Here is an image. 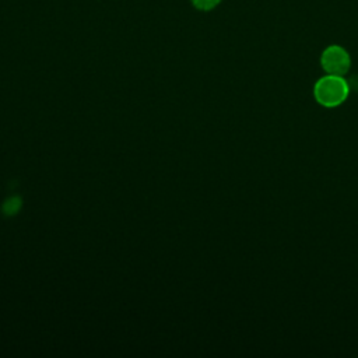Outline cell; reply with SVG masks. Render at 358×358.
<instances>
[{"label":"cell","instance_id":"6da1fadb","mask_svg":"<svg viewBox=\"0 0 358 358\" xmlns=\"http://www.w3.org/2000/svg\"><path fill=\"white\" fill-rule=\"evenodd\" d=\"M350 94V85L343 76L326 74L313 85L315 101L324 108H336L341 105Z\"/></svg>","mask_w":358,"mask_h":358},{"label":"cell","instance_id":"7a4b0ae2","mask_svg":"<svg viewBox=\"0 0 358 358\" xmlns=\"http://www.w3.org/2000/svg\"><path fill=\"white\" fill-rule=\"evenodd\" d=\"M320 64L327 74L344 76L351 67V57L343 46L330 45L322 52Z\"/></svg>","mask_w":358,"mask_h":358},{"label":"cell","instance_id":"3957f363","mask_svg":"<svg viewBox=\"0 0 358 358\" xmlns=\"http://www.w3.org/2000/svg\"><path fill=\"white\" fill-rule=\"evenodd\" d=\"M21 204H22L21 197H18V196H11V197H8L7 200H4L3 206H1V211H3L6 215H14V214H17V213L20 211Z\"/></svg>","mask_w":358,"mask_h":358},{"label":"cell","instance_id":"277c9868","mask_svg":"<svg viewBox=\"0 0 358 358\" xmlns=\"http://www.w3.org/2000/svg\"><path fill=\"white\" fill-rule=\"evenodd\" d=\"M221 0H192L193 6L199 10H203V11H208V10H213L214 7H217L220 4Z\"/></svg>","mask_w":358,"mask_h":358}]
</instances>
